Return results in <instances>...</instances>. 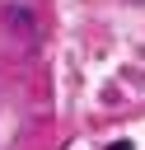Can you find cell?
Wrapping results in <instances>:
<instances>
[{
  "label": "cell",
  "mask_w": 145,
  "mask_h": 150,
  "mask_svg": "<svg viewBox=\"0 0 145 150\" xmlns=\"http://www.w3.org/2000/svg\"><path fill=\"white\" fill-rule=\"evenodd\" d=\"M108 150H131V141H112V145H108Z\"/></svg>",
  "instance_id": "1"
}]
</instances>
